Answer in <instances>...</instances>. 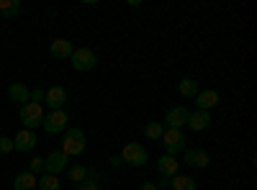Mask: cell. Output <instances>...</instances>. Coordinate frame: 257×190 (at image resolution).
I'll use <instances>...</instances> for the list:
<instances>
[{
	"instance_id": "15",
	"label": "cell",
	"mask_w": 257,
	"mask_h": 190,
	"mask_svg": "<svg viewBox=\"0 0 257 190\" xmlns=\"http://www.w3.org/2000/svg\"><path fill=\"white\" fill-rule=\"evenodd\" d=\"M49 52L57 57V59H67V57H72V41H67V39H54L52 41V47H49Z\"/></svg>"
},
{
	"instance_id": "13",
	"label": "cell",
	"mask_w": 257,
	"mask_h": 190,
	"mask_svg": "<svg viewBox=\"0 0 257 190\" xmlns=\"http://www.w3.org/2000/svg\"><path fill=\"white\" fill-rule=\"evenodd\" d=\"M196 100V105H198V111H211V108H216L219 105V93L216 90H198V95L193 98Z\"/></svg>"
},
{
	"instance_id": "22",
	"label": "cell",
	"mask_w": 257,
	"mask_h": 190,
	"mask_svg": "<svg viewBox=\"0 0 257 190\" xmlns=\"http://www.w3.org/2000/svg\"><path fill=\"white\" fill-rule=\"evenodd\" d=\"M36 187L39 190H59V177L57 175H41V177H36Z\"/></svg>"
},
{
	"instance_id": "28",
	"label": "cell",
	"mask_w": 257,
	"mask_h": 190,
	"mask_svg": "<svg viewBox=\"0 0 257 190\" xmlns=\"http://www.w3.org/2000/svg\"><path fill=\"white\" fill-rule=\"evenodd\" d=\"M111 164H113V167H123V159H121V154H113V157H111Z\"/></svg>"
},
{
	"instance_id": "23",
	"label": "cell",
	"mask_w": 257,
	"mask_h": 190,
	"mask_svg": "<svg viewBox=\"0 0 257 190\" xmlns=\"http://www.w3.org/2000/svg\"><path fill=\"white\" fill-rule=\"evenodd\" d=\"M67 175H70V180H72V182H77V185H80L85 177H88V167H82V164H72L70 170H67Z\"/></svg>"
},
{
	"instance_id": "1",
	"label": "cell",
	"mask_w": 257,
	"mask_h": 190,
	"mask_svg": "<svg viewBox=\"0 0 257 190\" xmlns=\"http://www.w3.org/2000/svg\"><path fill=\"white\" fill-rule=\"evenodd\" d=\"M18 118L21 123H24V129L34 131L39 129L41 123H44V108H41V103H26V105H21V111H18Z\"/></svg>"
},
{
	"instance_id": "24",
	"label": "cell",
	"mask_w": 257,
	"mask_h": 190,
	"mask_svg": "<svg viewBox=\"0 0 257 190\" xmlns=\"http://www.w3.org/2000/svg\"><path fill=\"white\" fill-rule=\"evenodd\" d=\"M77 190H100V187H98V172H90V170H88V177L80 182Z\"/></svg>"
},
{
	"instance_id": "16",
	"label": "cell",
	"mask_w": 257,
	"mask_h": 190,
	"mask_svg": "<svg viewBox=\"0 0 257 190\" xmlns=\"http://www.w3.org/2000/svg\"><path fill=\"white\" fill-rule=\"evenodd\" d=\"M29 88L24 85V82H13V85L8 88V95H11V100L13 103H21V105H26L29 103Z\"/></svg>"
},
{
	"instance_id": "4",
	"label": "cell",
	"mask_w": 257,
	"mask_h": 190,
	"mask_svg": "<svg viewBox=\"0 0 257 190\" xmlns=\"http://www.w3.org/2000/svg\"><path fill=\"white\" fill-rule=\"evenodd\" d=\"M121 159H123V164L142 167V164H147L149 152L144 149L142 144H137V141H128V144H123V149H121Z\"/></svg>"
},
{
	"instance_id": "11",
	"label": "cell",
	"mask_w": 257,
	"mask_h": 190,
	"mask_svg": "<svg viewBox=\"0 0 257 190\" xmlns=\"http://www.w3.org/2000/svg\"><path fill=\"white\" fill-rule=\"evenodd\" d=\"M36 131H29V129H21L13 139V149L16 152H31L34 146H36Z\"/></svg>"
},
{
	"instance_id": "25",
	"label": "cell",
	"mask_w": 257,
	"mask_h": 190,
	"mask_svg": "<svg viewBox=\"0 0 257 190\" xmlns=\"http://www.w3.org/2000/svg\"><path fill=\"white\" fill-rule=\"evenodd\" d=\"M29 172H31V175L44 172V159H41V157H34V159L29 162Z\"/></svg>"
},
{
	"instance_id": "3",
	"label": "cell",
	"mask_w": 257,
	"mask_h": 190,
	"mask_svg": "<svg viewBox=\"0 0 257 190\" xmlns=\"http://www.w3.org/2000/svg\"><path fill=\"white\" fill-rule=\"evenodd\" d=\"M162 144H165V154H170V157H175V154H180V152L188 149V146H185L188 144L185 141V134L180 129H165Z\"/></svg>"
},
{
	"instance_id": "20",
	"label": "cell",
	"mask_w": 257,
	"mask_h": 190,
	"mask_svg": "<svg viewBox=\"0 0 257 190\" xmlns=\"http://www.w3.org/2000/svg\"><path fill=\"white\" fill-rule=\"evenodd\" d=\"M0 13L3 18H16L21 13V0H0Z\"/></svg>"
},
{
	"instance_id": "7",
	"label": "cell",
	"mask_w": 257,
	"mask_h": 190,
	"mask_svg": "<svg viewBox=\"0 0 257 190\" xmlns=\"http://www.w3.org/2000/svg\"><path fill=\"white\" fill-rule=\"evenodd\" d=\"M67 154H64L62 149H54L47 159H44V172L47 175H59V172H64L67 170Z\"/></svg>"
},
{
	"instance_id": "27",
	"label": "cell",
	"mask_w": 257,
	"mask_h": 190,
	"mask_svg": "<svg viewBox=\"0 0 257 190\" xmlns=\"http://www.w3.org/2000/svg\"><path fill=\"white\" fill-rule=\"evenodd\" d=\"M44 93H47V90H41V88H34V90L29 93V100H31V103H41V100H44Z\"/></svg>"
},
{
	"instance_id": "14",
	"label": "cell",
	"mask_w": 257,
	"mask_h": 190,
	"mask_svg": "<svg viewBox=\"0 0 257 190\" xmlns=\"http://www.w3.org/2000/svg\"><path fill=\"white\" fill-rule=\"evenodd\" d=\"M188 126L193 131H206L208 126H211V116H208V111H193L190 116H188Z\"/></svg>"
},
{
	"instance_id": "9",
	"label": "cell",
	"mask_w": 257,
	"mask_h": 190,
	"mask_svg": "<svg viewBox=\"0 0 257 190\" xmlns=\"http://www.w3.org/2000/svg\"><path fill=\"white\" fill-rule=\"evenodd\" d=\"M157 170H160V175H162L165 180L175 177V175H180V159H178V157H170V154H162V157L157 159Z\"/></svg>"
},
{
	"instance_id": "26",
	"label": "cell",
	"mask_w": 257,
	"mask_h": 190,
	"mask_svg": "<svg viewBox=\"0 0 257 190\" xmlns=\"http://www.w3.org/2000/svg\"><path fill=\"white\" fill-rule=\"evenodd\" d=\"M0 152H3V154L13 152V139L11 136H0Z\"/></svg>"
},
{
	"instance_id": "5",
	"label": "cell",
	"mask_w": 257,
	"mask_h": 190,
	"mask_svg": "<svg viewBox=\"0 0 257 190\" xmlns=\"http://www.w3.org/2000/svg\"><path fill=\"white\" fill-rule=\"evenodd\" d=\"M70 59H72V67H75L77 72H90V70L98 65V54H95L93 49H88V47L75 49Z\"/></svg>"
},
{
	"instance_id": "21",
	"label": "cell",
	"mask_w": 257,
	"mask_h": 190,
	"mask_svg": "<svg viewBox=\"0 0 257 190\" xmlns=\"http://www.w3.org/2000/svg\"><path fill=\"white\" fill-rule=\"evenodd\" d=\"M162 134H165V126H162L160 121H149V123L144 126V136H147L149 141H157V139H162Z\"/></svg>"
},
{
	"instance_id": "8",
	"label": "cell",
	"mask_w": 257,
	"mask_h": 190,
	"mask_svg": "<svg viewBox=\"0 0 257 190\" xmlns=\"http://www.w3.org/2000/svg\"><path fill=\"white\" fill-rule=\"evenodd\" d=\"M188 116L190 111L185 108V105H178V108H170L167 116H165V129H183V126H188Z\"/></svg>"
},
{
	"instance_id": "30",
	"label": "cell",
	"mask_w": 257,
	"mask_h": 190,
	"mask_svg": "<svg viewBox=\"0 0 257 190\" xmlns=\"http://www.w3.org/2000/svg\"><path fill=\"white\" fill-rule=\"evenodd\" d=\"M142 190H157V185H152V182H144V185H142Z\"/></svg>"
},
{
	"instance_id": "10",
	"label": "cell",
	"mask_w": 257,
	"mask_h": 190,
	"mask_svg": "<svg viewBox=\"0 0 257 190\" xmlns=\"http://www.w3.org/2000/svg\"><path fill=\"white\" fill-rule=\"evenodd\" d=\"M183 164H188V167H208L211 164V157H208V152L206 149H185L183 152Z\"/></svg>"
},
{
	"instance_id": "18",
	"label": "cell",
	"mask_w": 257,
	"mask_h": 190,
	"mask_svg": "<svg viewBox=\"0 0 257 190\" xmlns=\"http://www.w3.org/2000/svg\"><path fill=\"white\" fill-rule=\"evenodd\" d=\"M13 187H16V190H36V175H31V172H21V175H16Z\"/></svg>"
},
{
	"instance_id": "2",
	"label": "cell",
	"mask_w": 257,
	"mask_h": 190,
	"mask_svg": "<svg viewBox=\"0 0 257 190\" xmlns=\"http://www.w3.org/2000/svg\"><path fill=\"white\" fill-rule=\"evenodd\" d=\"M85 131L82 129H67L64 131V139H62V152L67 157H80L85 152Z\"/></svg>"
},
{
	"instance_id": "29",
	"label": "cell",
	"mask_w": 257,
	"mask_h": 190,
	"mask_svg": "<svg viewBox=\"0 0 257 190\" xmlns=\"http://www.w3.org/2000/svg\"><path fill=\"white\" fill-rule=\"evenodd\" d=\"M165 187H170V180H165V177H162V180H160V185H157V190H165Z\"/></svg>"
},
{
	"instance_id": "12",
	"label": "cell",
	"mask_w": 257,
	"mask_h": 190,
	"mask_svg": "<svg viewBox=\"0 0 257 190\" xmlns=\"http://www.w3.org/2000/svg\"><path fill=\"white\" fill-rule=\"evenodd\" d=\"M44 100H47V105H49L52 111H62V105L67 103V90L59 88V85H54V88H49V90L44 93Z\"/></svg>"
},
{
	"instance_id": "6",
	"label": "cell",
	"mask_w": 257,
	"mask_h": 190,
	"mask_svg": "<svg viewBox=\"0 0 257 190\" xmlns=\"http://www.w3.org/2000/svg\"><path fill=\"white\" fill-rule=\"evenodd\" d=\"M67 123H70V116L64 111H52V113H44V131L47 134H62L67 131Z\"/></svg>"
},
{
	"instance_id": "19",
	"label": "cell",
	"mask_w": 257,
	"mask_h": 190,
	"mask_svg": "<svg viewBox=\"0 0 257 190\" xmlns=\"http://www.w3.org/2000/svg\"><path fill=\"white\" fill-rule=\"evenodd\" d=\"M170 187L173 190H196V180L188 177V175H175V177H170Z\"/></svg>"
},
{
	"instance_id": "17",
	"label": "cell",
	"mask_w": 257,
	"mask_h": 190,
	"mask_svg": "<svg viewBox=\"0 0 257 190\" xmlns=\"http://www.w3.org/2000/svg\"><path fill=\"white\" fill-rule=\"evenodd\" d=\"M178 93H180L183 98H196V95H198V82L193 80V77H183V80L178 82Z\"/></svg>"
}]
</instances>
